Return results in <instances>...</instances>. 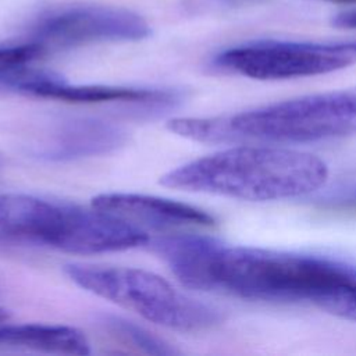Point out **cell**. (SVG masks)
I'll return each mask as SVG.
<instances>
[{"mask_svg":"<svg viewBox=\"0 0 356 356\" xmlns=\"http://www.w3.org/2000/svg\"><path fill=\"white\" fill-rule=\"evenodd\" d=\"M64 271L85 291L167 328L203 331L221 321L217 309L179 292L168 281L146 270L67 264Z\"/></svg>","mask_w":356,"mask_h":356,"instance_id":"5","label":"cell"},{"mask_svg":"<svg viewBox=\"0 0 356 356\" xmlns=\"http://www.w3.org/2000/svg\"><path fill=\"white\" fill-rule=\"evenodd\" d=\"M125 140V131L113 122L72 117L60 121L36 146L35 154L46 161H71L108 154Z\"/></svg>","mask_w":356,"mask_h":356,"instance_id":"10","label":"cell"},{"mask_svg":"<svg viewBox=\"0 0 356 356\" xmlns=\"http://www.w3.org/2000/svg\"><path fill=\"white\" fill-rule=\"evenodd\" d=\"M0 83L25 95L56 99L70 103H145L170 104L175 102V95L163 90L136 89L104 85H70L53 72H38L25 68L0 78Z\"/></svg>","mask_w":356,"mask_h":356,"instance_id":"8","label":"cell"},{"mask_svg":"<svg viewBox=\"0 0 356 356\" xmlns=\"http://www.w3.org/2000/svg\"><path fill=\"white\" fill-rule=\"evenodd\" d=\"M327 163L316 154L281 145L245 143L168 171L160 184L248 202L310 195L328 181Z\"/></svg>","mask_w":356,"mask_h":356,"instance_id":"2","label":"cell"},{"mask_svg":"<svg viewBox=\"0 0 356 356\" xmlns=\"http://www.w3.org/2000/svg\"><path fill=\"white\" fill-rule=\"evenodd\" d=\"M150 248L188 288L249 300L309 303L356 321V266L341 259L229 246L196 234L156 238Z\"/></svg>","mask_w":356,"mask_h":356,"instance_id":"1","label":"cell"},{"mask_svg":"<svg viewBox=\"0 0 356 356\" xmlns=\"http://www.w3.org/2000/svg\"><path fill=\"white\" fill-rule=\"evenodd\" d=\"M0 346H15L58 355L90 353V343L79 330L56 324H0Z\"/></svg>","mask_w":356,"mask_h":356,"instance_id":"11","label":"cell"},{"mask_svg":"<svg viewBox=\"0 0 356 356\" xmlns=\"http://www.w3.org/2000/svg\"><path fill=\"white\" fill-rule=\"evenodd\" d=\"M92 206L113 214L135 227L154 229L210 228L216 220L204 210L172 199L138 193H102Z\"/></svg>","mask_w":356,"mask_h":356,"instance_id":"9","label":"cell"},{"mask_svg":"<svg viewBox=\"0 0 356 356\" xmlns=\"http://www.w3.org/2000/svg\"><path fill=\"white\" fill-rule=\"evenodd\" d=\"M214 65L259 81L316 76L356 64V40H254L225 49Z\"/></svg>","mask_w":356,"mask_h":356,"instance_id":"6","label":"cell"},{"mask_svg":"<svg viewBox=\"0 0 356 356\" xmlns=\"http://www.w3.org/2000/svg\"><path fill=\"white\" fill-rule=\"evenodd\" d=\"M324 1H331V3H338V4H355L356 0H324Z\"/></svg>","mask_w":356,"mask_h":356,"instance_id":"17","label":"cell"},{"mask_svg":"<svg viewBox=\"0 0 356 356\" xmlns=\"http://www.w3.org/2000/svg\"><path fill=\"white\" fill-rule=\"evenodd\" d=\"M268 0H197V3L206 7H222V8H235L245 6H254Z\"/></svg>","mask_w":356,"mask_h":356,"instance_id":"15","label":"cell"},{"mask_svg":"<svg viewBox=\"0 0 356 356\" xmlns=\"http://www.w3.org/2000/svg\"><path fill=\"white\" fill-rule=\"evenodd\" d=\"M47 50L38 42L32 40L22 44L0 47V78L19 71L33 60L43 56Z\"/></svg>","mask_w":356,"mask_h":356,"instance_id":"13","label":"cell"},{"mask_svg":"<svg viewBox=\"0 0 356 356\" xmlns=\"http://www.w3.org/2000/svg\"><path fill=\"white\" fill-rule=\"evenodd\" d=\"M178 136L213 145H295L356 136V86L310 93L218 117L174 118Z\"/></svg>","mask_w":356,"mask_h":356,"instance_id":"3","label":"cell"},{"mask_svg":"<svg viewBox=\"0 0 356 356\" xmlns=\"http://www.w3.org/2000/svg\"><path fill=\"white\" fill-rule=\"evenodd\" d=\"M318 206L335 211L356 213V179L343 182L318 197Z\"/></svg>","mask_w":356,"mask_h":356,"instance_id":"14","label":"cell"},{"mask_svg":"<svg viewBox=\"0 0 356 356\" xmlns=\"http://www.w3.org/2000/svg\"><path fill=\"white\" fill-rule=\"evenodd\" d=\"M104 325L108 328V331L113 335L118 337L125 343H129L131 346H135L136 349L145 353L159 355V356L177 353V350L172 349L167 342L153 335L152 332L146 331L145 328L131 321H127L125 318L107 316L104 317Z\"/></svg>","mask_w":356,"mask_h":356,"instance_id":"12","label":"cell"},{"mask_svg":"<svg viewBox=\"0 0 356 356\" xmlns=\"http://www.w3.org/2000/svg\"><path fill=\"white\" fill-rule=\"evenodd\" d=\"M332 25L337 28H346V29H356V10L353 11H343L337 14L332 18Z\"/></svg>","mask_w":356,"mask_h":356,"instance_id":"16","label":"cell"},{"mask_svg":"<svg viewBox=\"0 0 356 356\" xmlns=\"http://www.w3.org/2000/svg\"><path fill=\"white\" fill-rule=\"evenodd\" d=\"M149 24L136 13L108 6H74L50 13L33 26V40L46 50L92 42L140 40Z\"/></svg>","mask_w":356,"mask_h":356,"instance_id":"7","label":"cell"},{"mask_svg":"<svg viewBox=\"0 0 356 356\" xmlns=\"http://www.w3.org/2000/svg\"><path fill=\"white\" fill-rule=\"evenodd\" d=\"M7 317H8L7 312H6V310H3V309H0V324H1L3 321H6V320H7Z\"/></svg>","mask_w":356,"mask_h":356,"instance_id":"18","label":"cell"},{"mask_svg":"<svg viewBox=\"0 0 356 356\" xmlns=\"http://www.w3.org/2000/svg\"><path fill=\"white\" fill-rule=\"evenodd\" d=\"M146 232L113 214L25 193L0 195V248L97 254L145 245Z\"/></svg>","mask_w":356,"mask_h":356,"instance_id":"4","label":"cell"}]
</instances>
